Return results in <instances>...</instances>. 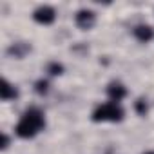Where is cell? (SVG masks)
Listing matches in <instances>:
<instances>
[{
  "label": "cell",
  "mask_w": 154,
  "mask_h": 154,
  "mask_svg": "<svg viewBox=\"0 0 154 154\" xmlns=\"http://www.w3.org/2000/svg\"><path fill=\"white\" fill-rule=\"evenodd\" d=\"M45 91H47V82H42V80L36 82V93L42 94V93H45Z\"/></svg>",
  "instance_id": "cell-9"
},
{
  "label": "cell",
  "mask_w": 154,
  "mask_h": 154,
  "mask_svg": "<svg viewBox=\"0 0 154 154\" xmlns=\"http://www.w3.org/2000/svg\"><path fill=\"white\" fill-rule=\"evenodd\" d=\"M147 154H154V152H147Z\"/></svg>",
  "instance_id": "cell-11"
},
{
  "label": "cell",
  "mask_w": 154,
  "mask_h": 154,
  "mask_svg": "<svg viewBox=\"0 0 154 154\" xmlns=\"http://www.w3.org/2000/svg\"><path fill=\"white\" fill-rule=\"evenodd\" d=\"M134 36L140 40V42H149L152 38V29L149 26H138L134 29Z\"/></svg>",
  "instance_id": "cell-6"
},
{
  "label": "cell",
  "mask_w": 154,
  "mask_h": 154,
  "mask_svg": "<svg viewBox=\"0 0 154 154\" xmlns=\"http://www.w3.org/2000/svg\"><path fill=\"white\" fill-rule=\"evenodd\" d=\"M44 114L38 111V109H29L24 116H22V120L18 122V125H17V134L20 136V138H33L42 127H44Z\"/></svg>",
  "instance_id": "cell-1"
},
{
  "label": "cell",
  "mask_w": 154,
  "mask_h": 154,
  "mask_svg": "<svg viewBox=\"0 0 154 154\" xmlns=\"http://www.w3.org/2000/svg\"><path fill=\"white\" fill-rule=\"evenodd\" d=\"M76 24L82 29H89L94 24V13L91 9H80L76 13Z\"/></svg>",
  "instance_id": "cell-4"
},
{
  "label": "cell",
  "mask_w": 154,
  "mask_h": 154,
  "mask_svg": "<svg viewBox=\"0 0 154 154\" xmlns=\"http://www.w3.org/2000/svg\"><path fill=\"white\" fill-rule=\"evenodd\" d=\"M62 71H63V67H62L60 63H51V65H49V72H51V74H60Z\"/></svg>",
  "instance_id": "cell-8"
},
{
  "label": "cell",
  "mask_w": 154,
  "mask_h": 154,
  "mask_svg": "<svg viewBox=\"0 0 154 154\" xmlns=\"http://www.w3.org/2000/svg\"><path fill=\"white\" fill-rule=\"evenodd\" d=\"M107 94H109V98L116 103V102H120L122 98H125L127 91H125V87H123L122 84H111V85L107 87Z\"/></svg>",
  "instance_id": "cell-5"
},
{
  "label": "cell",
  "mask_w": 154,
  "mask_h": 154,
  "mask_svg": "<svg viewBox=\"0 0 154 154\" xmlns=\"http://www.w3.org/2000/svg\"><path fill=\"white\" fill-rule=\"evenodd\" d=\"M0 96H2V100H9V98L17 96L15 87H13L8 80H2V87H0Z\"/></svg>",
  "instance_id": "cell-7"
},
{
  "label": "cell",
  "mask_w": 154,
  "mask_h": 154,
  "mask_svg": "<svg viewBox=\"0 0 154 154\" xmlns=\"http://www.w3.org/2000/svg\"><path fill=\"white\" fill-rule=\"evenodd\" d=\"M136 109H138V112H141V114L147 111V105L143 103V100H138V103H136Z\"/></svg>",
  "instance_id": "cell-10"
},
{
  "label": "cell",
  "mask_w": 154,
  "mask_h": 154,
  "mask_svg": "<svg viewBox=\"0 0 154 154\" xmlns=\"http://www.w3.org/2000/svg\"><path fill=\"white\" fill-rule=\"evenodd\" d=\"M123 118V109L118 103H103L93 112L94 122H120Z\"/></svg>",
  "instance_id": "cell-2"
},
{
  "label": "cell",
  "mask_w": 154,
  "mask_h": 154,
  "mask_svg": "<svg viewBox=\"0 0 154 154\" xmlns=\"http://www.w3.org/2000/svg\"><path fill=\"white\" fill-rule=\"evenodd\" d=\"M54 17H56V15H54V9L49 8V6H40V8L35 11V15H33V18H35L38 24H44V26L54 22Z\"/></svg>",
  "instance_id": "cell-3"
}]
</instances>
